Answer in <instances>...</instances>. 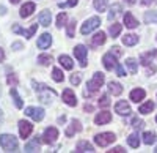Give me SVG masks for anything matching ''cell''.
<instances>
[{
  "label": "cell",
  "mask_w": 157,
  "mask_h": 153,
  "mask_svg": "<svg viewBox=\"0 0 157 153\" xmlns=\"http://www.w3.org/2000/svg\"><path fill=\"white\" fill-rule=\"evenodd\" d=\"M33 87H35V90L38 92V96H39V99H41L43 104H50L52 99H54L55 95H57L54 90H50V88L47 85H44V84H38V82L33 81Z\"/></svg>",
  "instance_id": "obj_1"
},
{
  "label": "cell",
  "mask_w": 157,
  "mask_h": 153,
  "mask_svg": "<svg viewBox=\"0 0 157 153\" xmlns=\"http://www.w3.org/2000/svg\"><path fill=\"white\" fill-rule=\"evenodd\" d=\"M0 147L5 151H16L17 150V139L11 134H2L0 136Z\"/></svg>",
  "instance_id": "obj_2"
},
{
  "label": "cell",
  "mask_w": 157,
  "mask_h": 153,
  "mask_svg": "<svg viewBox=\"0 0 157 153\" xmlns=\"http://www.w3.org/2000/svg\"><path fill=\"white\" fill-rule=\"evenodd\" d=\"M115 141H116V136L113 133H101V134L94 136V142L99 147H107V145L113 144Z\"/></svg>",
  "instance_id": "obj_3"
},
{
  "label": "cell",
  "mask_w": 157,
  "mask_h": 153,
  "mask_svg": "<svg viewBox=\"0 0 157 153\" xmlns=\"http://www.w3.org/2000/svg\"><path fill=\"white\" fill-rule=\"evenodd\" d=\"M104 81H105V78H104V74H102V73H94L93 79H91V81L86 84V87H88V92H90V93H94V92H98L99 88L102 87Z\"/></svg>",
  "instance_id": "obj_4"
},
{
  "label": "cell",
  "mask_w": 157,
  "mask_h": 153,
  "mask_svg": "<svg viewBox=\"0 0 157 153\" xmlns=\"http://www.w3.org/2000/svg\"><path fill=\"white\" fill-rule=\"evenodd\" d=\"M99 25H101V19H99L98 16L90 18V19H88V21H85V24L82 25L80 32H82V35H86V33H90V32H93L94 29H98Z\"/></svg>",
  "instance_id": "obj_5"
},
{
  "label": "cell",
  "mask_w": 157,
  "mask_h": 153,
  "mask_svg": "<svg viewBox=\"0 0 157 153\" xmlns=\"http://www.w3.org/2000/svg\"><path fill=\"white\" fill-rule=\"evenodd\" d=\"M86 54H88V49L83 46V44H78L74 47V55L78 58V62H80V66L85 68L86 66Z\"/></svg>",
  "instance_id": "obj_6"
},
{
  "label": "cell",
  "mask_w": 157,
  "mask_h": 153,
  "mask_svg": "<svg viewBox=\"0 0 157 153\" xmlns=\"http://www.w3.org/2000/svg\"><path fill=\"white\" fill-rule=\"evenodd\" d=\"M58 137V130L54 128V126H49V128H46L44 134H43V142L44 144H54L57 141Z\"/></svg>",
  "instance_id": "obj_7"
},
{
  "label": "cell",
  "mask_w": 157,
  "mask_h": 153,
  "mask_svg": "<svg viewBox=\"0 0 157 153\" xmlns=\"http://www.w3.org/2000/svg\"><path fill=\"white\" fill-rule=\"evenodd\" d=\"M32 131H33V125L30 122H27V120H21L19 122V134H21V137L24 139V141L32 134Z\"/></svg>",
  "instance_id": "obj_8"
},
{
  "label": "cell",
  "mask_w": 157,
  "mask_h": 153,
  "mask_svg": "<svg viewBox=\"0 0 157 153\" xmlns=\"http://www.w3.org/2000/svg\"><path fill=\"white\" fill-rule=\"evenodd\" d=\"M25 114H27L29 117H32L35 122H41L44 119V111L41 107H25Z\"/></svg>",
  "instance_id": "obj_9"
},
{
  "label": "cell",
  "mask_w": 157,
  "mask_h": 153,
  "mask_svg": "<svg viewBox=\"0 0 157 153\" xmlns=\"http://www.w3.org/2000/svg\"><path fill=\"white\" fill-rule=\"evenodd\" d=\"M102 63H104V66H105V70H109V71L115 70L116 65H118V62H116V58L113 57L112 52L110 54H105V55L102 57Z\"/></svg>",
  "instance_id": "obj_10"
},
{
  "label": "cell",
  "mask_w": 157,
  "mask_h": 153,
  "mask_svg": "<svg viewBox=\"0 0 157 153\" xmlns=\"http://www.w3.org/2000/svg\"><path fill=\"white\" fill-rule=\"evenodd\" d=\"M36 30H38V24H33L29 30H24V29H21L19 25H14V27H13V32L21 33V35H24L25 38H32V36L35 35V32H36Z\"/></svg>",
  "instance_id": "obj_11"
},
{
  "label": "cell",
  "mask_w": 157,
  "mask_h": 153,
  "mask_svg": "<svg viewBox=\"0 0 157 153\" xmlns=\"http://www.w3.org/2000/svg\"><path fill=\"white\" fill-rule=\"evenodd\" d=\"M63 101L68 106H77V98H75V95H74V92L71 90V88L63 90Z\"/></svg>",
  "instance_id": "obj_12"
},
{
  "label": "cell",
  "mask_w": 157,
  "mask_h": 153,
  "mask_svg": "<svg viewBox=\"0 0 157 153\" xmlns=\"http://www.w3.org/2000/svg\"><path fill=\"white\" fill-rule=\"evenodd\" d=\"M80 130H82V125H80V122L74 119V120H71V123H69V126L66 128V133H64V134H66L68 137H72L75 133H78Z\"/></svg>",
  "instance_id": "obj_13"
},
{
  "label": "cell",
  "mask_w": 157,
  "mask_h": 153,
  "mask_svg": "<svg viewBox=\"0 0 157 153\" xmlns=\"http://www.w3.org/2000/svg\"><path fill=\"white\" fill-rule=\"evenodd\" d=\"M115 112L120 114V115H129L130 114V106L126 103V101H118L115 104Z\"/></svg>",
  "instance_id": "obj_14"
},
{
  "label": "cell",
  "mask_w": 157,
  "mask_h": 153,
  "mask_svg": "<svg viewBox=\"0 0 157 153\" xmlns=\"http://www.w3.org/2000/svg\"><path fill=\"white\" fill-rule=\"evenodd\" d=\"M112 120V114L107 112V111H104V112H99L98 115L94 117V123L96 125H105Z\"/></svg>",
  "instance_id": "obj_15"
},
{
  "label": "cell",
  "mask_w": 157,
  "mask_h": 153,
  "mask_svg": "<svg viewBox=\"0 0 157 153\" xmlns=\"http://www.w3.org/2000/svg\"><path fill=\"white\" fill-rule=\"evenodd\" d=\"M50 43H52V36H50L49 33H43L41 36L38 38L36 46H38L39 49H47V47L50 46Z\"/></svg>",
  "instance_id": "obj_16"
},
{
  "label": "cell",
  "mask_w": 157,
  "mask_h": 153,
  "mask_svg": "<svg viewBox=\"0 0 157 153\" xmlns=\"http://www.w3.org/2000/svg\"><path fill=\"white\" fill-rule=\"evenodd\" d=\"M33 11H35V3L33 2H27L25 5H22L19 14H21V18H29V16L33 14Z\"/></svg>",
  "instance_id": "obj_17"
},
{
  "label": "cell",
  "mask_w": 157,
  "mask_h": 153,
  "mask_svg": "<svg viewBox=\"0 0 157 153\" xmlns=\"http://www.w3.org/2000/svg\"><path fill=\"white\" fill-rule=\"evenodd\" d=\"M124 24H126V27H127V29H135L137 25H138V21L134 18L132 13L127 11L126 14H124Z\"/></svg>",
  "instance_id": "obj_18"
},
{
  "label": "cell",
  "mask_w": 157,
  "mask_h": 153,
  "mask_svg": "<svg viewBox=\"0 0 157 153\" xmlns=\"http://www.w3.org/2000/svg\"><path fill=\"white\" fill-rule=\"evenodd\" d=\"M38 19H39V24L41 25H44V27H49L50 25V21H52V14H50V11H41L39 13V16H38Z\"/></svg>",
  "instance_id": "obj_19"
},
{
  "label": "cell",
  "mask_w": 157,
  "mask_h": 153,
  "mask_svg": "<svg viewBox=\"0 0 157 153\" xmlns=\"http://www.w3.org/2000/svg\"><path fill=\"white\" fill-rule=\"evenodd\" d=\"M145 96H146V92L143 90V88H134V90L130 92V99H132L134 103H138V101H141Z\"/></svg>",
  "instance_id": "obj_20"
},
{
  "label": "cell",
  "mask_w": 157,
  "mask_h": 153,
  "mask_svg": "<svg viewBox=\"0 0 157 153\" xmlns=\"http://www.w3.org/2000/svg\"><path fill=\"white\" fill-rule=\"evenodd\" d=\"M109 92H110L112 95H115V96L121 95V93H123V85H121L120 82L110 81V82H109Z\"/></svg>",
  "instance_id": "obj_21"
},
{
  "label": "cell",
  "mask_w": 157,
  "mask_h": 153,
  "mask_svg": "<svg viewBox=\"0 0 157 153\" xmlns=\"http://www.w3.org/2000/svg\"><path fill=\"white\" fill-rule=\"evenodd\" d=\"M105 40H107L105 33H104V32H98L93 38H91V44H93V46H101V44L105 43Z\"/></svg>",
  "instance_id": "obj_22"
},
{
  "label": "cell",
  "mask_w": 157,
  "mask_h": 153,
  "mask_svg": "<svg viewBox=\"0 0 157 153\" xmlns=\"http://www.w3.org/2000/svg\"><path fill=\"white\" fill-rule=\"evenodd\" d=\"M75 151H94V147L91 145L90 142H86V141H80L77 144V147H75Z\"/></svg>",
  "instance_id": "obj_23"
},
{
  "label": "cell",
  "mask_w": 157,
  "mask_h": 153,
  "mask_svg": "<svg viewBox=\"0 0 157 153\" xmlns=\"http://www.w3.org/2000/svg\"><path fill=\"white\" fill-rule=\"evenodd\" d=\"M58 62L61 63V66H63L64 70H72V66H74L72 58H71V57H68V55H60Z\"/></svg>",
  "instance_id": "obj_24"
},
{
  "label": "cell",
  "mask_w": 157,
  "mask_h": 153,
  "mask_svg": "<svg viewBox=\"0 0 157 153\" xmlns=\"http://www.w3.org/2000/svg\"><path fill=\"white\" fill-rule=\"evenodd\" d=\"M123 43H124L126 46H135V44L138 43V36L134 35V33H129V35L123 36Z\"/></svg>",
  "instance_id": "obj_25"
},
{
  "label": "cell",
  "mask_w": 157,
  "mask_h": 153,
  "mask_svg": "<svg viewBox=\"0 0 157 153\" xmlns=\"http://www.w3.org/2000/svg\"><path fill=\"white\" fill-rule=\"evenodd\" d=\"M10 93H11V96H13V99H14V104H16V107H17V109H22V107H24V103H22V98L19 96V93H17V90H16V88H14V87H13Z\"/></svg>",
  "instance_id": "obj_26"
},
{
  "label": "cell",
  "mask_w": 157,
  "mask_h": 153,
  "mask_svg": "<svg viewBox=\"0 0 157 153\" xmlns=\"http://www.w3.org/2000/svg\"><path fill=\"white\" fill-rule=\"evenodd\" d=\"M39 150V139H33V141H30L29 144H25V151H38Z\"/></svg>",
  "instance_id": "obj_27"
},
{
  "label": "cell",
  "mask_w": 157,
  "mask_h": 153,
  "mask_svg": "<svg viewBox=\"0 0 157 153\" xmlns=\"http://www.w3.org/2000/svg\"><path fill=\"white\" fill-rule=\"evenodd\" d=\"M152 109H154V103H152V101H146L145 104H141V106L138 107V112L143 114V115H146V114H149Z\"/></svg>",
  "instance_id": "obj_28"
},
{
  "label": "cell",
  "mask_w": 157,
  "mask_h": 153,
  "mask_svg": "<svg viewBox=\"0 0 157 153\" xmlns=\"http://www.w3.org/2000/svg\"><path fill=\"white\" fill-rule=\"evenodd\" d=\"M127 142H129V145L132 147V148H137V147L140 145V137H138V134H137V133L130 134V136L127 137Z\"/></svg>",
  "instance_id": "obj_29"
},
{
  "label": "cell",
  "mask_w": 157,
  "mask_h": 153,
  "mask_svg": "<svg viewBox=\"0 0 157 153\" xmlns=\"http://www.w3.org/2000/svg\"><path fill=\"white\" fill-rule=\"evenodd\" d=\"M143 142H145L146 145H151L155 142V134L151 133V131H146L145 134H143Z\"/></svg>",
  "instance_id": "obj_30"
},
{
  "label": "cell",
  "mask_w": 157,
  "mask_h": 153,
  "mask_svg": "<svg viewBox=\"0 0 157 153\" xmlns=\"http://www.w3.org/2000/svg\"><path fill=\"white\" fill-rule=\"evenodd\" d=\"M126 65H127L130 74H135V73L138 71V65H137V62H135L134 58H127V60H126Z\"/></svg>",
  "instance_id": "obj_31"
},
{
  "label": "cell",
  "mask_w": 157,
  "mask_h": 153,
  "mask_svg": "<svg viewBox=\"0 0 157 153\" xmlns=\"http://www.w3.org/2000/svg\"><path fill=\"white\" fill-rule=\"evenodd\" d=\"M145 21L148 24H157V11H148L145 14Z\"/></svg>",
  "instance_id": "obj_32"
},
{
  "label": "cell",
  "mask_w": 157,
  "mask_h": 153,
  "mask_svg": "<svg viewBox=\"0 0 157 153\" xmlns=\"http://www.w3.org/2000/svg\"><path fill=\"white\" fill-rule=\"evenodd\" d=\"M121 29H123V25L118 24V22H115L113 25H110V35H112L113 38H116L118 35L121 33Z\"/></svg>",
  "instance_id": "obj_33"
},
{
  "label": "cell",
  "mask_w": 157,
  "mask_h": 153,
  "mask_svg": "<svg viewBox=\"0 0 157 153\" xmlns=\"http://www.w3.org/2000/svg\"><path fill=\"white\" fill-rule=\"evenodd\" d=\"M38 63H39V65H43V66H47V65L52 63V57L47 55V54H43V55L38 57Z\"/></svg>",
  "instance_id": "obj_34"
},
{
  "label": "cell",
  "mask_w": 157,
  "mask_h": 153,
  "mask_svg": "<svg viewBox=\"0 0 157 153\" xmlns=\"http://www.w3.org/2000/svg\"><path fill=\"white\" fill-rule=\"evenodd\" d=\"M52 78H54V81H55V82H63L64 74H63V71H61V70L54 68V71H52Z\"/></svg>",
  "instance_id": "obj_35"
},
{
  "label": "cell",
  "mask_w": 157,
  "mask_h": 153,
  "mask_svg": "<svg viewBox=\"0 0 157 153\" xmlns=\"http://www.w3.org/2000/svg\"><path fill=\"white\" fill-rule=\"evenodd\" d=\"M93 5H94V8H96V11H105V8H107V0H94L93 2Z\"/></svg>",
  "instance_id": "obj_36"
},
{
  "label": "cell",
  "mask_w": 157,
  "mask_h": 153,
  "mask_svg": "<svg viewBox=\"0 0 157 153\" xmlns=\"http://www.w3.org/2000/svg\"><path fill=\"white\" fill-rule=\"evenodd\" d=\"M66 19H68L66 13H60L58 18H57V27H58V29H61L63 25H66Z\"/></svg>",
  "instance_id": "obj_37"
},
{
  "label": "cell",
  "mask_w": 157,
  "mask_h": 153,
  "mask_svg": "<svg viewBox=\"0 0 157 153\" xmlns=\"http://www.w3.org/2000/svg\"><path fill=\"white\" fill-rule=\"evenodd\" d=\"M118 11H121V5H118V3H115V5H113V6L110 8V13H109V19H110V21L116 18V14H118Z\"/></svg>",
  "instance_id": "obj_38"
},
{
  "label": "cell",
  "mask_w": 157,
  "mask_h": 153,
  "mask_svg": "<svg viewBox=\"0 0 157 153\" xmlns=\"http://www.w3.org/2000/svg\"><path fill=\"white\" fill-rule=\"evenodd\" d=\"M99 106H101V107H107V106H110V99H109L107 95H102V96L99 98Z\"/></svg>",
  "instance_id": "obj_39"
},
{
  "label": "cell",
  "mask_w": 157,
  "mask_h": 153,
  "mask_svg": "<svg viewBox=\"0 0 157 153\" xmlns=\"http://www.w3.org/2000/svg\"><path fill=\"white\" fill-rule=\"evenodd\" d=\"M74 29H75V19H72L69 24H68V36H74Z\"/></svg>",
  "instance_id": "obj_40"
},
{
  "label": "cell",
  "mask_w": 157,
  "mask_h": 153,
  "mask_svg": "<svg viewBox=\"0 0 157 153\" xmlns=\"http://www.w3.org/2000/svg\"><path fill=\"white\" fill-rule=\"evenodd\" d=\"M132 126L135 130H141L143 126H145V123H143V120H140V119H134L132 120Z\"/></svg>",
  "instance_id": "obj_41"
},
{
  "label": "cell",
  "mask_w": 157,
  "mask_h": 153,
  "mask_svg": "<svg viewBox=\"0 0 157 153\" xmlns=\"http://www.w3.org/2000/svg\"><path fill=\"white\" fill-rule=\"evenodd\" d=\"M77 2H78V0H68V2H64V3H58V6L60 8H68V6L77 5Z\"/></svg>",
  "instance_id": "obj_42"
},
{
  "label": "cell",
  "mask_w": 157,
  "mask_h": 153,
  "mask_svg": "<svg viewBox=\"0 0 157 153\" xmlns=\"http://www.w3.org/2000/svg\"><path fill=\"white\" fill-rule=\"evenodd\" d=\"M8 84L13 85V87H16L17 85V78L14 74H8Z\"/></svg>",
  "instance_id": "obj_43"
},
{
  "label": "cell",
  "mask_w": 157,
  "mask_h": 153,
  "mask_svg": "<svg viewBox=\"0 0 157 153\" xmlns=\"http://www.w3.org/2000/svg\"><path fill=\"white\" fill-rule=\"evenodd\" d=\"M71 84L72 85H78V84H80V76H78V74H72L71 76Z\"/></svg>",
  "instance_id": "obj_44"
},
{
  "label": "cell",
  "mask_w": 157,
  "mask_h": 153,
  "mask_svg": "<svg viewBox=\"0 0 157 153\" xmlns=\"http://www.w3.org/2000/svg\"><path fill=\"white\" fill-rule=\"evenodd\" d=\"M112 54H115L116 57H120V55H123V50H121V47L113 46V47H112Z\"/></svg>",
  "instance_id": "obj_45"
},
{
  "label": "cell",
  "mask_w": 157,
  "mask_h": 153,
  "mask_svg": "<svg viewBox=\"0 0 157 153\" xmlns=\"http://www.w3.org/2000/svg\"><path fill=\"white\" fill-rule=\"evenodd\" d=\"M115 70H116V74H118V76H126V71H124V68H123L121 65H116Z\"/></svg>",
  "instance_id": "obj_46"
},
{
  "label": "cell",
  "mask_w": 157,
  "mask_h": 153,
  "mask_svg": "<svg viewBox=\"0 0 157 153\" xmlns=\"http://www.w3.org/2000/svg\"><path fill=\"white\" fill-rule=\"evenodd\" d=\"M109 151H110V153H124L126 150H124L123 147H115L113 150H109Z\"/></svg>",
  "instance_id": "obj_47"
},
{
  "label": "cell",
  "mask_w": 157,
  "mask_h": 153,
  "mask_svg": "<svg viewBox=\"0 0 157 153\" xmlns=\"http://www.w3.org/2000/svg\"><path fill=\"white\" fill-rule=\"evenodd\" d=\"M3 58H5V52H3V49L0 47V62H3Z\"/></svg>",
  "instance_id": "obj_48"
},
{
  "label": "cell",
  "mask_w": 157,
  "mask_h": 153,
  "mask_svg": "<svg viewBox=\"0 0 157 153\" xmlns=\"http://www.w3.org/2000/svg\"><path fill=\"white\" fill-rule=\"evenodd\" d=\"M141 3H143V5H152V3H154V0H143Z\"/></svg>",
  "instance_id": "obj_49"
},
{
  "label": "cell",
  "mask_w": 157,
  "mask_h": 153,
  "mask_svg": "<svg viewBox=\"0 0 157 153\" xmlns=\"http://www.w3.org/2000/svg\"><path fill=\"white\" fill-rule=\"evenodd\" d=\"M5 11H6L5 6H0V14H5Z\"/></svg>",
  "instance_id": "obj_50"
},
{
  "label": "cell",
  "mask_w": 157,
  "mask_h": 153,
  "mask_svg": "<svg viewBox=\"0 0 157 153\" xmlns=\"http://www.w3.org/2000/svg\"><path fill=\"white\" fill-rule=\"evenodd\" d=\"M85 111H93V106H90V104H86V106H85Z\"/></svg>",
  "instance_id": "obj_51"
},
{
  "label": "cell",
  "mask_w": 157,
  "mask_h": 153,
  "mask_svg": "<svg viewBox=\"0 0 157 153\" xmlns=\"http://www.w3.org/2000/svg\"><path fill=\"white\" fill-rule=\"evenodd\" d=\"M21 46H22V44H21V43H14V44H13V47H17V49H19V47H21Z\"/></svg>",
  "instance_id": "obj_52"
},
{
  "label": "cell",
  "mask_w": 157,
  "mask_h": 153,
  "mask_svg": "<svg viewBox=\"0 0 157 153\" xmlns=\"http://www.w3.org/2000/svg\"><path fill=\"white\" fill-rule=\"evenodd\" d=\"M2 122H3V115H2V111H0V126H2Z\"/></svg>",
  "instance_id": "obj_53"
},
{
  "label": "cell",
  "mask_w": 157,
  "mask_h": 153,
  "mask_svg": "<svg viewBox=\"0 0 157 153\" xmlns=\"http://www.w3.org/2000/svg\"><path fill=\"white\" fill-rule=\"evenodd\" d=\"M10 2H11L13 5H16V3H19V2H21V0H10Z\"/></svg>",
  "instance_id": "obj_54"
},
{
  "label": "cell",
  "mask_w": 157,
  "mask_h": 153,
  "mask_svg": "<svg viewBox=\"0 0 157 153\" xmlns=\"http://www.w3.org/2000/svg\"><path fill=\"white\" fill-rule=\"evenodd\" d=\"M127 3H130V5H134V3H135V0H127Z\"/></svg>",
  "instance_id": "obj_55"
},
{
  "label": "cell",
  "mask_w": 157,
  "mask_h": 153,
  "mask_svg": "<svg viewBox=\"0 0 157 153\" xmlns=\"http://www.w3.org/2000/svg\"><path fill=\"white\" fill-rule=\"evenodd\" d=\"M155 57H157V49H155Z\"/></svg>",
  "instance_id": "obj_56"
},
{
  "label": "cell",
  "mask_w": 157,
  "mask_h": 153,
  "mask_svg": "<svg viewBox=\"0 0 157 153\" xmlns=\"http://www.w3.org/2000/svg\"><path fill=\"white\" fill-rule=\"evenodd\" d=\"M155 122H157V117H155Z\"/></svg>",
  "instance_id": "obj_57"
}]
</instances>
